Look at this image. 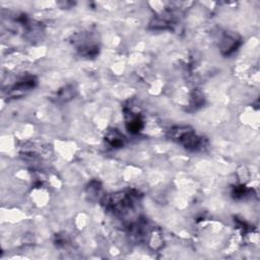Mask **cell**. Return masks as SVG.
<instances>
[{
  "instance_id": "obj_2",
  "label": "cell",
  "mask_w": 260,
  "mask_h": 260,
  "mask_svg": "<svg viewBox=\"0 0 260 260\" xmlns=\"http://www.w3.org/2000/svg\"><path fill=\"white\" fill-rule=\"evenodd\" d=\"M240 46V39L234 35L227 34L220 43V50L224 55H231Z\"/></svg>"
},
{
  "instance_id": "obj_1",
  "label": "cell",
  "mask_w": 260,
  "mask_h": 260,
  "mask_svg": "<svg viewBox=\"0 0 260 260\" xmlns=\"http://www.w3.org/2000/svg\"><path fill=\"white\" fill-rule=\"evenodd\" d=\"M171 139L177 141L189 151H199L203 149L204 139L195 133L194 130L188 126H176L169 131Z\"/></svg>"
},
{
  "instance_id": "obj_3",
  "label": "cell",
  "mask_w": 260,
  "mask_h": 260,
  "mask_svg": "<svg viewBox=\"0 0 260 260\" xmlns=\"http://www.w3.org/2000/svg\"><path fill=\"white\" fill-rule=\"evenodd\" d=\"M126 127L131 133H138L144 128V120L137 113L129 112L126 114Z\"/></svg>"
},
{
  "instance_id": "obj_5",
  "label": "cell",
  "mask_w": 260,
  "mask_h": 260,
  "mask_svg": "<svg viewBox=\"0 0 260 260\" xmlns=\"http://www.w3.org/2000/svg\"><path fill=\"white\" fill-rule=\"evenodd\" d=\"M73 97V89L71 87H64L60 89L56 95V100L58 102H67Z\"/></svg>"
},
{
  "instance_id": "obj_4",
  "label": "cell",
  "mask_w": 260,
  "mask_h": 260,
  "mask_svg": "<svg viewBox=\"0 0 260 260\" xmlns=\"http://www.w3.org/2000/svg\"><path fill=\"white\" fill-rule=\"evenodd\" d=\"M105 140L112 148H122L124 146V137L116 129L110 130L105 136Z\"/></svg>"
}]
</instances>
